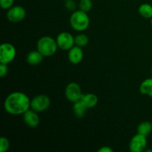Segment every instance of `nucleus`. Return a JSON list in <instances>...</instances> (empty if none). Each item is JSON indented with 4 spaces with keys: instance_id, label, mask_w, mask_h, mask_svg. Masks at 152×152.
<instances>
[{
    "instance_id": "13",
    "label": "nucleus",
    "mask_w": 152,
    "mask_h": 152,
    "mask_svg": "<svg viewBox=\"0 0 152 152\" xmlns=\"http://www.w3.org/2000/svg\"><path fill=\"white\" fill-rule=\"evenodd\" d=\"M43 57L44 56L37 49V50H32L28 53L26 60L29 65H37L41 63L43 60Z\"/></svg>"
},
{
    "instance_id": "1",
    "label": "nucleus",
    "mask_w": 152,
    "mask_h": 152,
    "mask_svg": "<svg viewBox=\"0 0 152 152\" xmlns=\"http://www.w3.org/2000/svg\"><path fill=\"white\" fill-rule=\"evenodd\" d=\"M4 108L9 114L21 115L31 108V100L23 92H12L4 99Z\"/></svg>"
},
{
    "instance_id": "19",
    "label": "nucleus",
    "mask_w": 152,
    "mask_h": 152,
    "mask_svg": "<svg viewBox=\"0 0 152 152\" xmlns=\"http://www.w3.org/2000/svg\"><path fill=\"white\" fill-rule=\"evenodd\" d=\"M92 7H93V3L91 0H80L79 2V9L86 13L90 11Z\"/></svg>"
},
{
    "instance_id": "26",
    "label": "nucleus",
    "mask_w": 152,
    "mask_h": 152,
    "mask_svg": "<svg viewBox=\"0 0 152 152\" xmlns=\"http://www.w3.org/2000/svg\"><path fill=\"white\" fill-rule=\"evenodd\" d=\"M151 74H152V67H151Z\"/></svg>"
},
{
    "instance_id": "11",
    "label": "nucleus",
    "mask_w": 152,
    "mask_h": 152,
    "mask_svg": "<svg viewBox=\"0 0 152 152\" xmlns=\"http://www.w3.org/2000/svg\"><path fill=\"white\" fill-rule=\"evenodd\" d=\"M83 51L81 47L74 45L71 48L68 53V61L73 65H78L83 59Z\"/></svg>"
},
{
    "instance_id": "7",
    "label": "nucleus",
    "mask_w": 152,
    "mask_h": 152,
    "mask_svg": "<svg viewBox=\"0 0 152 152\" xmlns=\"http://www.w3.org/2000/svg\"><path fill=\"white\" fill-rule=\"evenodd\" d=\"M57 45L61 50H69L75 45L74 37L69 32H62L56 39Z\"/></svg>"
},
{
    "instance_id": "17",
    "label": "nucleus",
    "mask_w": 152,
    "mask_h": 152,
    "mask_svg": "<svg viewBox=\"0 0 152 152\" xmlns=\"http://www.w3.org/2000/svg\"><path fill=\"white\" fill-rule=\"evenodd\" d=\"M152 132V123L149 121H144L140 123L137 126V133L143 135L145 137H148L150 133Z\"/></svg>"
},
{
    "instance_id": "10",
    "label": "nucleus",
    "mask_w": 152,
    "mask_h": 152,
    "mask_svg": "<svg viewBox=\"0 0 152 152\" xmlns=\"http://www.w3.org/2000/svg\"><path fill=\"white\" fill-rule=\"evenodd\" d=\"M23 120L25 124L31 128H36L40 123V119L37 111L33 109H28L23 114Z\"/></svg>"
},
{
    "instance_id": "14",
    "label": "nucleus",
    "mask_w": 152,
    "mask_h": 152,
    "mask_svg": "<svg viewBox=\"0 0 152 152\" xmlns=\"http://www.w3.org/2000/svg\"><path fill=\"white\" fill-rule=\"evenodd\" d=\"M140 92L141 94L152 97V78L145 79L140 86Z\"/></svg>"
},
{
    "instance_id": "4",
    "label": "nucleus",
    "mask_w": 152,
    "mask_h": 152,
    "mask_svg": "<svg viewBox=\"0 0 152 152\" xmlns=\"http://www.w3.org/2000/svg\"><path fill=\"white\" fill-rule=\"evenodd\" d=\"M16 56V50L13 45L9 42L2 43L0 46V63L8 65Z\"/></svg>"
},
{
    "instance_id": "8",
    "label": "nucleus",
    "mask_w": 152,
    "mask_h": 152,
    "mask_svg": "<svg viewBox=\"0 0 152 152\" xmlns=\"http://www.w3.org/2000/svg\"><path fill=\"white\" fill-rule=\"evenodd\" d=\"M26 16V10L19 5L13 6L7 10V18L10 22L18 23L23 20Z\"/></svg>"
},
{
    "instance_id": "6",
    "label": "nucleus",
    "mask_w": 152,
    "mask_h": 152,
    "mask_svg": "<svg viewBox=\"0 0 152 152\" xmlns=\"http://www.w3.org/2000/svg\"><path fill=\"white\" fill-rule=\"evenodd\" d=\"M65 95L68 101L74 103L81 99L83 94L80 85L72 82L70 83L65 88Z\"/></svg>"
},
{
    "instance_id": "22",
    "label": "nucleus",
    "mask_w": 152,
    "mask_h": 152,
    "mask_svg": "<svg viewBox=\"0 0 152 152\" xmlns=\"http://www.w3.org/2000/svg\"><path fill=\"white\" fill-rule=\"evenodd\" d=\"M65 5L69 11H75L77 8V3L74 0H65Z\"/></svg>"
},
{
    "instance_id": "9",
    "label": "nucleus",
    "mask_w": 152,
    "mask_h": 152,
    "mask_svg": "<svg viewBox=\"0 0 152 152\" xmlns=\"http://www.w3.org/2000/svg\"><path fill=\"white\" fill-rule=\"evenodd\" d=\"M147 146V137L137 133L132 138L129 143V150L132 152H142Z\"/></svg>"
},
{
    "instance_id": "20",
    "label": "nucleus",
    "mask_w": 152,
    "mask_h": 152,
    "mask_svg": "<svg viewBox=\"0 0 152 152\" xmlns=\"http://www.w3.org/2000/svg\"><path fill=\"white\" fill-rule=\"evenodd\" d=\"M10 148V141L5 137H0V152H6Z\"/></svg>"
},
{
    "instance_id": "24",
    "label": "nucleus",
    "mask_w": 152,
    "mask_h": 152,
    "mask_svg": "<svg viewBox=\"0 0 152 152\" xmlns=\"http://www.w3.org/2000/svg\"><path fill=\"white\" fill-rule=\"evenodd\" d=\"M114 150L109 146H102L98 150V152H113Z\"/></svg>"
},
{
    "instance_id": "23",
    "label": "nucleus",
    "mask_w": 152,
    "mask_h": 152,
    "mask_svg": "<svg viewBox=\"0 0 152 152\" xmlns=\"http://www.w3.org/2000/svg\"><path fill=\"white\" fill-rule=\"evenodd\" d=\"M8 72V67L6 64H0V77H4Z\"/></svg>"
},
{
    "instance_id": "27",
    "label": "nucleus",
    "mask_w": 152,
    "mask_h": 152,
    "mask_svg": "<svg viewBox=\"0 0 152 152\" xmlns=\"http://www.w3.org/2000/svg\"></svg>"
},
{
    "instance_id": "12",
    "label": "nucleus",
    "mask_w": 152,
    "mask_h": 152,
    "mask_svg": "<svg viewBox=\"0 0 152 152\" xmlns=\"http://www.w3.org/2000/svg\"><path fill=\"white\" fill-rule=\"evenodd\" d=\"M81 102L87 108H92L96 106L98 103V97L93 93L83 94L81 98Z\"/></svg>"
},
{
    "instance_id": "18",
    "label": "nucleus",
    "mask_w": 152,
    "mask_h": 152,
    "mask_svg": "<svg viewBox=\"0 0 152 152\" xmlns=\"http://www.w3.org/2000/svg\"><path fill=\"white\" fill-rule=\"evenodd\" d=\"M74 41H75V45L83 48L88 44L89 38L86 34H80L74 37Z\"/></svg>"
},
{
    "instance_id": "5",
    "label": "nucleus",
    "mask_w": 152,
    "mask_h": 152,
    "mask_svg": "<svg viewBox=\"0 0 152 152\" xmlns=\"http://www.w3.org/2000/svg\"><path fill=\"white\" fill-rule=\"evenodd\" d=\"M50 105V99L44 94L37 95L31 100V108L37 113L46 111Z\"/></svg>"
},
{
    "instance_id": "25",
    "label": "nucleus",
    "mask_w": 152,
    "mask_h": 152,
    "mask_svg": "<svg viewBox=\"0 0 152 152\" xmlns=\"http://www.w3.org/2000/svg\"><path fill=\"white\" fill-rule=\"evenodd\" d=\"M151 27H152V18L151 19Z\"/></svg>"
},
{
    "instance_id": "2",
    "label": "nucleus",
    "mask_w": 152,
    "mask_h": 152,
    "mask_svg": "<svg viewBox=\"0 0 152 152\" xmlns=\"http://www.w3.org/2000/svg\"><path fill=\"white\" fill-rule=\"evenodd\" d=\"M70 25L76 31L83 32L88 29L90 25V19L87 13L81 10H76L70 17Z\"/></svg>"
},
{
    "instance_id": "16",
    "label": "nucleus",
    "mask_w": 152,
    "mask_h": 152,
    "mask_svg": "<svg viewBox=\"0 0 152 152\" xmlns=\"http://www.w3.org/2000/svg\"><path fill=\"white\" fill-rule=\"evenodd\" d=\"M138 11L142 18L150 19L152 18V5L148 3H143L140 4Z\"/></svg>"
},
{
    "instance_id": "3",
    "label": "nucleus",
    "mask_w": 152,
    "mask_h": 152,
    "mask_svg": "<svg viewBox=\"0 0 152 152\" xmlns=\"http://www.w3.org/2000/svg\"><path fill=\"white\" fill-rule=\"evenodd\" d=\"M58 48L56 40L51 37L45 36L39 39L37 41V50L44 56V57H49L54 55Z\"/></svg>"
},
{
    "instance_id": "15",
    "label": "nucleus",
    "mask_w": 152,
    "mask_h": 152,
    "mask_svg": "<svg viewBox=\"0 0 152 152\" xmlns=\"http://www.w3.org/2000/svg\"><path fill=\"white\" fill-rule=\"evenodd\" d=\"M87 109L88 108L85 106V105L81 102V100L74 102V105H73L74 114H75L76 117L79 119L83 118L84 117Z\"/></svg>"
},
{
    "instance_id": "21",
    "label": "nucleus",
    "mask_w": 152,
    "mask_h": 152,
    "mask_svg": "<svg viewBox=\"0 0 152 152\" xmlns=\"http://www.w3.org/2000/svg\"><path fill=\"white\" fill-rule=\"evenodd\" d=\"M14 0H0V6L4 10H8L13 7Z\"/></svg>"
}]
</instances>
